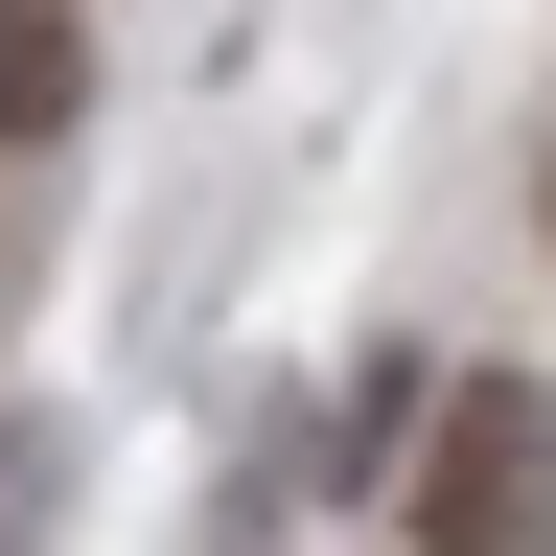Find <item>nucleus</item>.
Returning a JSON list of instances; mask_svg holds the SVG:
<instances>
[{
  "instance_id": "1",
  "label": "nucleus",
  "mask_w": 556,
  "mask_h": 556,
  "mask_svg": "<svg viewBox=\"0 0 556 556\" xmlns=\"http://www.w3.org/2000/svg\"><path fill=\"white\" fill-rule=\"evenodd\" d=\"M417 533L441 556H533L556 533V394L533 371H464L441 417H417Z\"/></svg>"
},
{
  "instance_id": "2",
  "label": "nucleus",
  "mask_w": 556,
  "mask_h": 556,
  "mask_svg": "<svg viewBox=\"0 0 556 556\" xmlns=\"http://www.w3.org/2000/svg\"><path fill=\"white\" fill-rule=\"evenodd\" d=\"M70 116H93V47H70V0H0V163H47Z\"/></svg>"
},
{
  "instance_id": "3",
  "label": "nucleus",
  "mask_w": 556,
  "mask_h": 556,
  "mask_svg": "<svg viewBox=\"0 0 556 556\" xmlns=\"http://www.w3.org/2000/svg\"><path fill=\"white\" fill-rule=\"evenodd\" d=\"M533 232H556V186H533Z\"/></svg>"
}]
</instances>
